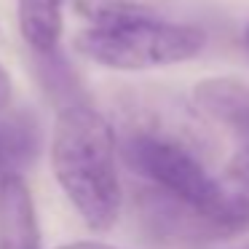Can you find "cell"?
Listing matches in <instances>:
<instances>
[{
	"instance_id": "1",
	"label": "cell",
	"mask_w": 249,
	"mask_h": 249,
	"mask_svg": "<svg viewBox=\"0 0 249 249\" xmlns=\"http://www.w3.org/2000/svg\"><path fill=\"white\" fill-rule=\"evenodd\" d=\"M51 169L72 209L91 231H110L121 217L118 140L102 113L67 105L51 134Z\"/></svg>"
},
{
	"instance_id": "2",
	"label": "cell",
	"mask_w": 249,
	"mask_h": 249,
	"mask_svg": "<svg viewBox=\"0 0 249 249\" xmlns=\"http://www.w3.org/2000/svg\"><path fill=\"white\" fill-rule=\"evenodd\" d=\"M121 158L161 196L188 206L217 236L249 228V212L231 185L214 179L193 150L156 131H134L121 145Z\"/></svg>"
},
{
	"instance_id": "3",
	"label": "cell",
	"mask_w": 249,
	"mask_h": 249,
	"mask_svg": "<svg viewBox=\"0 0 249 249\" xmlns=\"http://www.w3.org/2000/svg\"><path fill=\"white\" fill-rule=\"evenodd\" d=\"M75 49L110 70H150L190 62L206 49V33L196 24H174L142 14L94 22L75 35Z\"/></svg>"
},
{
	"instance_id": "4",
	"label": "cell",
	"mask_w": 249,
	"mask_h": 249,
	"mask_svg": "<svg viewBox=\"0 0 249 249\" xmlns=\"http://www.w3.org/2000/svg\"><path fill=\"white\" fill-rule=\"evenodd\" d=\"M40 231L33 196L22 174L0 182V249H38Z\"/></svg>"
},
{
	"instance_id": "5",
	"label": "cell",
	"mask_w": 249,
	"mask_h": 249,
	"mask_svg": "<svg viewBox=\"0 0 249 249\" xmlns=\"http://www.w3.org/2000/svg\"><path fill=\"white\" fill-rule=\"evenodd\" d=\"M40 150V126L33 115L0 113V182L11 174H22Z\"/></svg>"
},
{
	"instance_id": "6",
	"label": "cell",
	"mask_w": 249,
	"mask_h": 249,
	"mask_svg": "<svg viewBox=\"0 0 249 249\" xmlns=\"http://www.w3.org/2000/svg\"><path fill=\"white\" fill-rule=\"evenodd\" d=\"M19 30L24 43L38 54H51L62 38V8L65 0H17Z\"/></svg>"
},
{
	"instance_id": "7",
	"label": "cell",
	"mask_w": 249,
	"mask_h": 249,
	"mask_svg": "<svg viewBox=\"0 0 249 249\" xmlns=\"http://www.w3.org/2000/svg\"><path fill=\"white\" fill-rule=\"evenodd\" d=\"M225 182L231 185V190L241 198L244 209L249 212V131L241 134V147L236 150L231 166H228Z\"/></svg>"
},
{
	"instance_id": "8",
	"label": "cell",
	"mask_w": 249,
	"mask_h": 249,
	"mask_svg": "<svg viewBox=\"0 0 249 249\" xmlns=\"http://www.w3.org/2000/svg\"><path fill=\"white\" fill-rule=\"evenodd\" d=\"M11 94H14V83L11 75L3 65H0V113H6V107L11 105Z\"/></svg>"
},
{
	"instance_id": "9",
	"label": "cell",
	"mask_w": 249,
	"mask_h": 249,
	"mask_svg": "<svg viewBox=\"0 0 249 249\" xmlns=\"http://www.w3.org/2000/svg\"><path fill=\"white\" fill-rule=\"evenodd\" d=\"M56 249H118V247L102 244V241H72V244H65V247H56Z\"/></svg>"
},
{
	"instance_id": "10",
	"label": "cell",
	"mask_w": 249,
	"mask_h": 249,
	"mask_svg": "<svg viewBox=\"0 0 249 249\" xmlns=\"http://www.w3.org/2000/svg\"><path fill=\"white\" fill-rule=\"evenodd\" d=\"M244 51H247V59H249V22L244 27Z\"/></svg>"
},
{
	"instance_id": "11",
	"label": "cell",
	"mask_w": 249,
	"mask_h": 249,
	"mask_svg": "<svg viewBox=\"0 0 249 249\" xmlns=\"http://www.w3.org/2000/svg\"><path fill=\"white\" fill-rule=\"evenodd\" d=\"M244 249H249V247H244Z\"/></svg>"
}]
</instances>
